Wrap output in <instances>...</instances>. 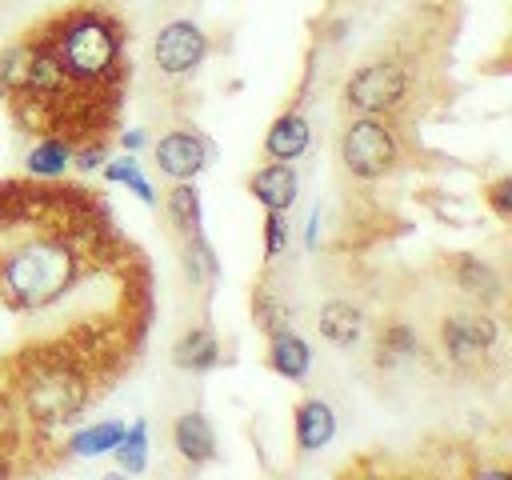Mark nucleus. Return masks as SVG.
<instances>
[{
  "instance_id": "b1692460",
  "label": "nucleus",
  "mask_w": 512,
  "mask_h": 480,
  "mask_svg": "<svg viewBox=\"0 0 512 480\" xmlns=\"http://www.w3.org/2000/svg\"><path fill=\"white\" fill-rule=\"evenodd\" d=\"M252 316H256V324L264 328V336L288 328V300H284V292H280L268 276H260L256 288H252Z\"/></svg>"
},
{
  "instance_id": "2f4dec72",
  "label": "nucleus",
  "mask_w": 512,
  "mask_h": 480,
  "mask_svg": "<svg viewBox=\"0 0 512 480\" xmlns=\"http://www.w3.org/2000/svg\"><path fill=\"white\" fill-rule=\"evenodd\" d=\"M8 472H12V460H4V456H0V476H8Z\"/></svg>"
},
{
  "instance_id": "dca6fc26",
  "label": "nucleus",
  "mask_w": 512,
  "mask_h": 480,
  "mask_svg": "<svg viewBox=\"0 0 512 480\" xmlns=\"http://www.w3.org/2000/svg\"><path fill=\"white\" fill-rule=\"evenodd\" d=\"M268 368L276 376L292 380V384L308 380V372H312V344L300 332H292V328L272 332L268 336Z\"/></svg>"
},
{
  "instance_id": "2eb2a0df",
  "label": "nucleus",
  "mask_w": 512,
  "mask_h": 480,
  "mask_svg": "<svg viewBox=\"0 0 512 480\" xmlns=\"http://www.w3.org/2000/svg\"><path fill=\"white\" fill-rule=\"evenodd\" d=\"M220 336L212 332V324H192L176 344H172V364L180 368V372H192V376H200V372H212L216 364H220Z\"/></svg>"
},
{
  "instance_id": "6ab92c4d",
  "label": "nucleus",
  "mask_w": 512,
  "mask_h": 480,
  "mask_svg": "<svg viewBox=\"0 0 512 480\" xmlns=\"http://www.w3.org/2000/svg\"><path fill=\"white\" fill-rule=\"evenodd\" d=\"M424 352L420 344V332L408 324V320H388L376 336V364L380 368H396V364H408Z\"/></svg>"
},
{
  "instance_id": "20e7f679",
  "label": "nucleus",
  "mask_w": 512,
  "mask_h": 480,
  "mask_svg": "<svg viewBox=\"0 0 512 480\" xmlns=\"http://www.w3.org/2000/svg\"><path fill=\"white\" fill-rule=\"evenodd\" d=\"M412 64L404 56L364 60L344 80V108L352 116H396L412 96Z\"/></svg>"
},
{
  "instance_id": "c85d7f7f",
  "label": "nucleus",
  "mask_w": 512,
  "mask_h": 480,
  "mask_svg": "<svg viewBox=\"0 0 512 480\" xmlns=\"http://www.w3.org/2000/svg\"><path fill=\"white\" fill-rule=\"evenodd\" d=\"M316 248H320V204H312L308 224H304V252H316Z\"/></svg>"
},
{
  "instance_id": "1a4fd4ad",
  "label": "nucleus",
  "mask_w": 512,
  "mask_h": 480,
  "mask_svg": "<svg viewBox=\"0 0 512 480\" xmlns=\"http://www.w3.org/2000/svg\"><path fill=\"white\" fill-rule=\"evenodd\" d=\"M248 192L264 212H292L300 200V172L292 160H268L248 176Z\"/></svg>"
},
{
  "instance_id": "f257e3e1",
  "label": "nucleus",
  "mask_w": 512,
  "mask_h": 480,
  "mask_svg": "<svg viewBox=\"0 0 512 480\" xmlns=\"http://www.w3.org/2000/svg\"><path fill=\"white\" fill-rule=\"evenodd\" d=\"M108 236V224L96 216L72 220L64 232H44L32 236L8 252H0V304L8 312H44L64 292L80 284L84 272V252L100 248Z\"/></svg>"
},
{
  "instance_id": "4468645a",
  "label": "nucleus",
  "mask_w": 512,
  "mask_h": 480,
  "mask_svg": "<svg viewBox=\"0 0 512 480\" xmlns=\"http://www.w3.org/2000/svg\"><path fill=\"white\" fill-rule=\"evenodd\" d=\"M316 332L332 344V348H356L360 336H364V308L336 296V300H324L320 312H316Z\"/></svg>"
},
{
  "instance_id": "bb28decb",
  "label": "nucleus",
  "mask_w": 512,
  "mask_h": 480,
  "mask_svg": "<svg viewBox=\"0 0 512 480\" xmlns=\"http://www.w3.org/2000/svg\"><path fill=\"white\" fill-rule=\"evenodd\" d=\"M104 160H108V140H104V136L80 140V144L72 148V168H80V172H96Z\"/></svg>"
},
{
  "instance_id": "f3484780",
  "label": "nucleus",
  "mask_w": 512,
  "mask_h": 480,
  "mask_svg": "<svg viewBox=\"0 0 512 480\" xmlns=\"http://www.w3.org/2000/svg\"><path fill=\"white\" fill-rule=\"evenodd\" d=\"M72 140L68 136H60V132H44L32 148H28V156H24V172L32 176V180H64V172L72 168Z\"/></svg>"
},
{
  "instance_id": "39448f33",
  "label": "nucleus",
  "mask_w": 512,
  "mask_h": 480,
  "mask_svg": "<svg viewBox=\"0 0 512 480\" xmlns=\"http://www.w3.org/2000/svg\"><path fill=\"white\" fill-rule=\"evenodd\" d=\"M400 136L392 116H352L340 132V164L348 176L372 184L400 168Z\"/></svg>"
},
{
  "instance_id": "9d476101",
  "label": "nucleus",
  "mask_w": 512,
  "mask_h": 480,
  "mask_svg": "<svg viewBox=\"0 0 512 480\" xmlns=\"http://www.w3.org/2000/svg\"><path fill=\"white\" fill-rule=\"evenodd\" d=\"M336 408L324 400V396H304L296 408H292V440L304 456L328 448L336 440Z\"/></svg>"
},
{
  "instance_id": "a211bd4d",
  "label": "nucleus",
  "mask_w": 512,
  "mask_h": 480,
  "mask_svg": "<svg viewBox=\"0 0 512 480\" xmlns=\"http://www.w3.org/2000/svg\"><path fill=\"white\" fill-rule=\"evenodd\" d=\"M164 216L172 224L176 236H192L204 232V208H200V188L196 180H172V188L164 192Z\"/></svg>"
},
{
  "instance_id": "7c9ffc66",
  "label": "nucleus",
  "mask_w": 512,
  "mask_h": 480,
  "mask_svg": "<svg viewBox=\"0 0 512 480\" xmlns=\"http://www.w3.org/2000/svg\"><path fill=\"white\" fill-rule=\"evenodd\" d=\"M344 32H348V20H332V24L324 28V40L336 44V40H344Z\"/></svg>"
},
{
  "instance_id": "ddd939ff",
  "label": "nucleus",
  "mask_w": 512,
  "mask_h": 480,
  "mask_svg": "<svg viewBox=\"0 0 512 480\" xmlns=\"http://www.w3.org/2000/svg\"><path fill=\"white\" fill-rule=\"evenodd\" d=\"M308 148H312V124L304 120L300 108L280 112L264 132V156L268 160H300Z\"/></svg>"
},
{
  "instance_id": "0eeeda50",
  "label": "nucleus",
  "mask_w": 512,
  "mask_h": 480,
  "mask_svg": "<svg viewBox=\"0 0 512 480\" xmlns=\"http://www.w3.org/2000/svg\"><path fill=\"white\" fill-rule=\"evenodd\" d=\"M208 52H212L208 32L196 20H188V16H176V20L160 24V32L152 40V64L168 80H184V76L200 72V64L208 60Z\"/></svg>"
},
{
  "instance_id": "7ed1b4c3",
  "label": "nucleus",
  "mask_w": 512,
  "mask_h": 480,
  "mask_svg": "<svg viewBox=\"0 0 512 480\" xmlns=\"http://www.w3.org/2000/svg\"><path fill=\"white\" fill-rule=\"evenodd\" d=\"M96 392V372L64 348H36L16 360V380H12V404L36 432H56L72 424Z\"/></svg>"
},
{
  "instance_id": "cd10ccee",
  "label": "nucleus",
  "mask_w": 512,
  "mask_h": 480,
  "mask_svg": "<svg viewBox=\"0 0 512 480\" xmlns=\"http://www.w3.org/2000/svg\"><path fill=\"white\" fill-rule=\"evenodd\" d=\"M484 200H488V208H492L496 220H512V176H496L488 184Z\"/></svg>"
},
{
  "instance_id": "5701e85b",
  "label": "nucleus",
  "mask_w": 512,
  "mask_h": 480,
  "mask_svg": "<svg viewBox=\"0 0 512 480\" xmlns=\"http://www.w3.org/2000/svg\"><path fill=\"white\" fill-rule=\"evenodd\" d=\"M28 56H32V36L24 40H12L0 48V96L12 104L20 100L24 92V80H28Z\"/></svg>"
},
{
  "instance_id": "4be33fe9",
  "label": "nucleus",
  "mask_w": 512,
  "mask_h": 480,
  "mask_svg": "<svg viewBox=\"0 0 512 480\" xmlns=\"http://www.w3.org/2000/svg\"><path fill=\"white\" fill-rule=\"evenodd\" d=\"M180 260H184V276L192 284H216L220 280V256L204 232L180 236Z\"/></svg>"
},
{
  "instance_id": "a878e982",
  "label": "nucleus",
  "mask_w": 512,
  "mask_h": 480,
  "mask_svg": "<svg viewBox=\"0 0 512 480\" xmlns=\"http://www.w3.org/2000/svg\"><path fill=\"white\" fill-rule=\"evenodd\" d=\"M288 212H264V264H276L288 252Z\"/></svg>"
},
{
  "instance_id": "412c9836",
  "label": "nucleus",
  "mask_w": 512,
  "mask_h": 480,
  "mask_svg": "<svg viewBox=\"0 0 512 480\" xmlns=\"http://www.w3.org/2000/svg\"><path fill=\"white\" fill-rule=\"evenodd\" d=\"M100 176H104L108 184H124V188H128L140 204H148V208L160 204L152 180L144 176V168H140V160H136V152H124V156H116V160H104V164H100Z\"/></svg>"
},
{
  "instance_id": "9b49d317",
  "label": "nucleus",
  "mask_w": 512,
  "mask_h": 480,
  "mask_svg": "<svg viewBox=\"0 0 512 480\" xmlns=\"http://www.w3.org/2000/svg\"><path fill=\"white\" fill-rule=\"evenodd\" d=\"M172 448L180 452V460H188L192 468L200 464H212L220 456V444H216V428L208 420V412L200 408H188L172 420Z\"/></svg>"
},
{
  "instance_id": "f8f14e48",
  "label": "nucleus",
  "mask_w": 512,
  "mask_h": 480,
  "mask_svg": "<svg viewBox=\"0 0 512 480\" xmlns=\"http://www.w3.org/2000/svg\"><path fill=\"white\" fill-rule=\"evenodd\" d=\"M452 280H456V288H460L468 300H476L480 308H496V304L504 300V276H500L484 256H476V252H456V260H452Z\"/></svg>"
},
{
  "instance_id": "aec40b11",
  "label": "nucleus",
  "mask_w": 512,
  "mask_h": 480,
  "mask_svg": "<svg viewBox=\"0 0 512 480\" xmlns=\"http://www.w3.org/2000/svg\"><path fill=\"white\" fill-rule=\"evenodd\" d=\"M120 436H124V420H96L88 428H76L64 440V452L68 456H80V460H96V456H108Z\"/></svg>"
},
{
  "instance_id": "393cba45",
  "label": "nucleus",
  "mask_w": 512,
  "mask_h": 480,
  "mask_svg": "<svg viewBox=\"0 0 512 480\" xmlns=\"http://www.w3.org/2000/svg\"><path fill=\"white\" fill-rule=\"evenodd\" d=\"M108 456H116L120 472L140 476V472L148 468V420H132V424H124V436L116 440V448H112Z\"/></svg>"
},
{
  "instance_id": "6e6552de",
  "label": "nucleus",
  "mask_w": 512,
  "mask_h": 480,
  "mask_svg": "<svg viewBox=\"0 0 512 480\" xmlns=\"http://www.w3.org/2000/svg\"><path fill=\"white\" fill-rule=\"evenodd\" d=\"M216 160V148L204 132L196 128H168L156 144H152V164L160 168V176L168 180H196L208 164Z\"/></svg>"
},
{
  "instance_id": "f03ea898",
  "label": "nucleus",
  "mask_w": 512,
  "mask_h": 480,
  "mask_svg": "<svg viewBox=\"0 0 512 480\" xmlns=\"http://www.w3.org/2000/svg\"><path fill=\"white\" fill-rule=\"evenodd\" d=\"M44 44L56 52L64 72L80 88H100V92H120L128 76L124 60V24L112 8L104 4H76L52 16L44 28H36Z\"/></svg>"
},
{
  "instance_id": "c756f323",
  "label": "nucleus",
  "mask_w": 512,
  "mask_h": 480,
  "mask_svg": "<svg viewBox=\"0 0 512 480\" xmlns=\"http://www.w3.org/2000/svg\"><path fill=\"white\" fill-rule=\"evenodd\" d=\"M116 140H120V148H124V152H140V148L148 144V132H144V128H120V136H116Z\"/></svg>"
},
{
  "instance_id": "423d86ee",
  "label": "nucleus",
  "mask_w": 512,
  "mask_h": 480,
  "mask_svg": "<svg viewBox=\"0 0 512 480\" xmlns=\"http://www.w3.org/2000/svg\"><path fill=\"white\" fill-rule=\"evenodd\" d=\"M436 340H440V352L452 368L460 372H480L496 344H500V320L488 312V308H460V312H448L436 328Z\"/></svg>"
}]
</instances>
